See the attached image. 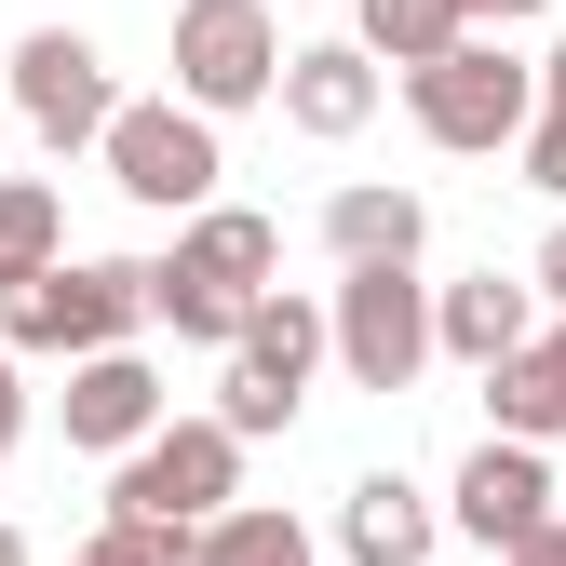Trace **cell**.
<instances>
[{
    "mask_svg": "<svg viewBox=\"0 0 566 566\" xmlns=\"http://www.w3.org/2000/svg\"><path fill=\"white\" fill-rule=\"evenodd\" d=\"M108 337H149V256H54L28 283H0V350H108Z\"/></svg>",
    "mask_w": 566,
    "mask_h": 566,
    "instance_id": "6da1fadb",
    "label": "cell"
},
{
    "mask_svg": "<svg viewBox=\"0 0 566 566\" xmlns=\"http://www.w3.org/2000/svg\"><path fill=\"white\" fill-rule=\"evenodd\" d=\"M405 108H418V135H432V149L485 163V149H513V135H526L539 67H526V54H500L485 28H459L446 54H418V67H405Z\"/></svg>",
    "mask_w": 566,
    "mask_h": 566,
    "instance_id": "7a4b0ae2",
    "label": "cell"
},
{
    "mask_svg": "<svg viewBox=\"0 0 566 566\" xmlns=\"http://www.w3.org/2000/svg\"><path fill=\"white\" fill-rule=\"evenodd\" d=\"M324 365H350V391H418V365H432V283H418V256L337 270V297H324Z\"/></svg>",
    "mask_w": 566,
    "mask_h": 566,
    "instance_id": "3957f363",
    "label": "cell"
},
{
    "mask_svg": "<svg viewBox=\"0 0 566 566\" xmlns=\"http://www.w3.org/2000/svg\"><path fill=\"white\" fill-rule=\"evenodd\" d=\"M95 163L122 202H149V217H189V202H217L230 149H217V122H202L189 95H122L108 135H95Z\"/></svg>",
    "mask_w": 566,
    "mask_h": 566,
    "instance_id": "277c9868",
    "label": "cell"
},
{
    "mask_svg": "<svg viewBox=\"0 0 566 566\" xmlns=\"http://www.w3.org/2000/svg\"><path fill=\"white\" fill-rule=\"evenodd\" d=\"M311 378H324V297H270L243 311V337H230V378H217V418L243 446H270V432H297V405H311Z\"/></svg>",
    "mask_w": 566,
    "mask_h": 566,
    "instance_id": "5b68a950",
    "label": "cell"
},
{
    "mask_svg": "<svg viewBox=\"0 0 566 566\" xmlns=\"http://www.w3.org/2000/svg\"><path fill=\"white\" fill-rule=\"evenodd\" d=\"M217 500H243V432L230 418H176L163 405L108 472V513H149V526H202Z\"/></svg>",
    "mask_w": 566,
    "mask_h": 566,
    "instance_id": "8992f818",
    "label": "cell"
},
{
    "mask_svg": "<svg viewBox=\"0 0 566 566\" xmlns=\"http://www.w3.org/2000/svg\"><path fill=\"white\" fill-rule=\"evenodd\" d=\"M283 82V28H270V0H176V95L202 122H230V108H270Z\"/></svg>",
    "mask_w": 566,
    "mask_h": 566,
    "instance_id": "52a82bcc",
    "label": "cell"
},
{
    "mask_svg": "<svg viewBox=\"0 0 566 566\" xmlns=\"http://www.w3.org/2000/svg\"><path fill=\"white\" fill-rule=\"evenodd\" d=\"M0 95H14V122L41 135V149H95L108 108H122L108 54H95L82 28H28V41H14V67H0Z\"/></svg>",
    "mask_w": 566,
    "mask_h": 566,
    "instance_id": "ba28073f",
    "label": "cell"
},
{
    "mask_svg": "<svg viewBox=\"0 0 566 566\" xmlns=\"http://www.w3.org/2000/svg\"><path fill=\"white\" fill-rule=\"evenodd\" d=\"M176 391H163V365L135 337H108V350H67V391H54V418H67V446L82 459H122L135 432H149Z\"/></svg>",
    "mask_w": 566,
    "mask_h": 566,
    "instance_id": "9c48e42d",
    "label": "cell"
},
{
    "mask_svg": "<svg viewBox=\"0 0 566 566\" xmlns=\"http://www.w3.org/2000/svg\"><path fill=\"white\" fill-rule=\"evenodd\" d=\"M378 95H391V67L365 54V41H297L283 54V82H270V108L311 135V149H350V135L378 122Z\"/></svg>",
    "mask_w": 566,
    "mask_h": 566,
    "instance_id": "30bf717a",
    "label": "cell"
},
{
    "mask_svg": "<svg viewBox=\"0 0 566 566\" xmlns=\"http://www.w3.org/2000/svg\"><path fill=\"white\" fill-rule=\"evenodd\" d=\"M539 513H553V472H539V446H513V432H485V446L459 459V485H446V526H459V539H485V553L526 539Z\"/></svg>",
    "mask_w": 566,
    "mask_h": 566,
    "instance_id": "8fae6325",
    "label": "cell"
},
{
    "mask_svg": "<svg viewBox=\"0 0 566 566\" xmlns=\"http://www.w3.org/2000/svg\"><path fill=\"white\" fill-rule=\"evenodd\" d=\"M513 337H539V283H500V270H472V283H432V350L446 365H500Z\"/></svg>",
    "mask_w": 566,
    "mask_h": 566,
    "instance_id": "7c38bea8",
    "label": "cell"
},
{
    "mask_svg": "<svg viewBox=\"0 0 566 566\" xmlns=\"http://www.w3.org/2000/svg\"><path fill=\"white\" fill-rule=\"evenodd\" d=\"M176 256L217 283V297H270V283H283V230L256 217V202H189V217H176Z\"/></svg>",
    "mask_w": 566,
    "mask_h": 566,
    "instance_id": "4fadbf2b",
    "label": "cell"
},
{
    "mask_svg": "<svg viewBox=\"0 0 566 566\" xmlns=\"http://www.w3.org/2000/svg\"><path fill=\"white\" fill-rule=\"evenodd\" d=\"M432 539H446V513L418 500L405 472H365V485L337 500V553H350V566H432Z\"/></svg>",
    "mask_w": 566,
    "mask_h": 566,
    "instance_id": "5bb4252c",
    "label": "cell"
},
{
    "mask_svg": "<svg viewBox=\"0 0 566 566\" xmlns=\"http://www.w3.org/2000/svg\"><path fill=\"white\" fill-rule=\"evenodd\" d=\"M485 405H500V432H513V446H553V432H566V324L513 337L500 365H485Z\"/></svg>",
    "mask_w": 566,
    "mask_h": 566,
    "instance_id": "9a60e30c",
    "label": "cell"
},
{
    "mask_svg": "<svg viewBox=\"0 0 566 566\" xmlns=\"http://www.w3.org/2000/svg\"><path fill=\"white\" fill-rule=\"evenodd\" d=\"M418 243H432V202H418V189H337L324 202V256L337 270H378V256H418Z\"/></svg>",
    "mask_w": 566,
    "mask_h": 566,
    "instance_id": "2e32d148",
    "label": "cell"
},
{
    "mask_svg": "<svg viewBox=\"0 0 566 566\" xmlns=\"http://www.w3.org/2000/svg\"><path fill=\"white\" fill-rule=\"evenodd\" d=\"M189 566H324V553H311V526L283 500H217L189 526Z\"/></svg>",
    "mask_w": 566,
    "mask_h": 566,
    "instance_id": "e0dca14e",
    "label": "cell"
},
{
    "mask_svg": "<svg viewBox=\"0 0 566 566\" xmlns=\"http://www.w3.org/2000/svg\"><path fill=\"white\" fill-rule=\"evenodd\" d=\"M54 256H67L54 176H0V283H28V270H54Z\"/></svg>",
    "mask_w": 566,
    "mask_h": 566,
    "instance_id": "ac0fdd59",
    "label": "cell"
},
{
    "mask_svg": "<svg viewBox=\"0 0 566 566\" xmlns=\"http://www.w3.org/2000/svg\"><path fill=\"white\" fill-rule=\"evenodd\" d=\"M472 14H459V0H365V14H350V41H365L378 67H418V54H446Z\"/></svg>",
    "mask_w": 566,
    "mask_h": 566,
    "instance_id": "d6986e66",
    "label": "cell"
},
{
    "mask_svg": "<svg viewBox=\"0 0 566 566\" xmlns=\"http://www.w3.org/2000/svg\"><path fill=\"white\" fill-rule=\"evenodd\" d=\"M67 566H189V526H149V513H108Z\"/></svg>",
    "mask_w": 566,
    "mask_h": 566,
    "instance_id": "ffe728a7",
    "label": "cell"
},
{
    "mask_svg": "<svg viewBox=\"0 0 566 566\" xmlns=\"http://www.w3.org/2000/svg\"><path fill=\"white\" fill-rule=\"evenodd\" d=\"M513 149H526V176L566 202V95H539V108H526V135H513Z\"/></svg>",
    "mask_w": 566,
    "mask_h": 566,
    "instance_id": "44dd1931",
    "label": "cell"
},
{
    "mask_svg": "<svg viewBox=\"0 0 566 566\" xmlns=\"http://www.w3.org/2000/svg\"><path fill=\"white\" fill-rule=\"evenodd\" d=\"M28 446V350H0V459Z\"/></svg>",
    "mask_w": 566,
    "mask_h": 566,
    "instance_id": "7402d4cb",
    "label": "cell"
},
{
    "mask_svg": "<svg viewBox=\"0 0 566 566\" xmlns=\"http://www.w3.org/2000/svg\"><path fill=\"white\" fill-rule=\"evenodd\" d=\"M500 566H566V513H539L526 539H500Z\"/></svg>",
    "mask_w": 566,
    "mask_h": 566,
    "instance_id": "603a6c76",
    "label": "cell"
},
{
    "mask_svg": "<svg viewBox=\"0 0 566 566\" xmlns=\"http://www.w3.org/2000/svg\"><path fill=\"white\" fill-rule=\"evenodd\" d=\"M539 297H566V217H553V243H539Z\"/></svg>",
    "mask_w": 566,
    "mask_h": 566,
    "instance_id": "cb8c5ba5",
    "label": "cell"
},
{
    "mask_svg": "<svg viewBox=\"0 0 566 566\" xmlns=\"http://www.w3.org/2000/svg\"><path fill=\"white\" fill-rule=\"evenodd\" d=\"M459 14H472V28H485V14H553V0H459Z\"/></svg>",
    "mask_w": 566,
    "mask_h": 566,
    "instance_id": "d4e9b609",
    "label": "cell"
},
{
    "mask_svg": "<svg viewBox=\"0 0 566 566\" xmlns=\"http://www.w3.org/2000/svg\"><path fill=\"white\" fill-rule=\"evenodd\" d=\"M0 566H28V539H14V526H0Z\"/></svg>",
    "mask_w": 566,
    "mask_h": 566,
    "instance_id": "484cf974",
    "label": "cell"
},
{
    "mask_svg": "<svg viewBox=\"0 0 566 566\" xmlns=\"http://www.w3.org/2000/svg\"><path fill=\"white\" fill-rule=\"evenodd\" d=\"M0 135H14V95H0Z\"/></svg>",
    "mask_w": 566,
    "mask_h": 566,
    "instance_id": "4316f807",
    "label": "cell"
},
{
    "mask_svg": "<svg viewBox=\"0 0 566 566\" xmlns=\"http://www.w3.org/2000/svg\"><path fill=\"white\" fill-rule=\"evenodd\" d=\"M553 324H566V297H553Z\"/></svg>",
    "mask_w": 566,
    "mask_h": 566,
    "instance_id": "83f0119b",
    "label": "cell"
}]
</instances>
